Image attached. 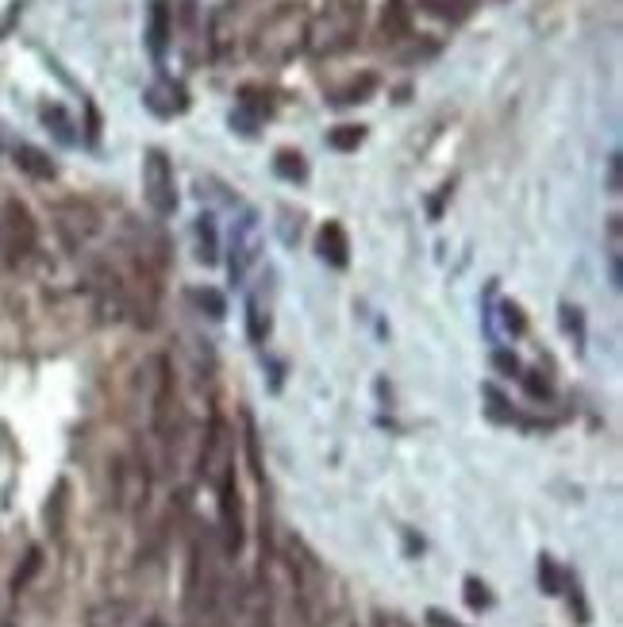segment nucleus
Returning a JSON list of instances; mask_svg holds the SVG:
<instances>
[{"mask_svg":"<svg viewBox=\"0 0 623 627\" xmlns=\"http://www.w3.org/2000/svg\"><path fill=\"white\" fill-rule=\"evenodd\" d=\"M131 624V608L120 601H108L89 612V627H127Z\"/></svg>","mask_w":623,"mask_h":627,"instance_id":"17","label":"nucleus"},{"mask_svg":"<svg viewBox=\"0 0 623 627\" xmlns=\"http://www.w3.org/2000/svg\"><path fill=\"white\" fill-rule=\"evenodd\" d=\"M462 593H466V604H470L474 612H485V608L493 604V597H489V585H485L481 577H474V574L462 581Z\"/></svg>","mask_w":623,"mask_h":627,"instance_id":"22","label":"nucleus"},{"mask_svg":"<svg viewBox=\"0 0 623 627\" xmlns=\"http://www.w3.org/2000/svg\"><path fill=\"white\" fill-rule=\"evenodd\" d=\"M0 247H4V262L8 266H20L27 262L35 247H39V224L31 216L20 197H8L0 204Z\"/></svg>","mask_w":623,"mask_h":627,"instance_id":"3","label":"nucleus"},{"mask_svg":"<svg viewBox=\"0 0 623 627\" xmlns=\"http://www.w3.org/2000/svg\"><path fill=\"white\" fill-rule=\"evenodd\" d=\"M270 327H274L270 324V312H266L258 301H250L247 304V339L250 343H254V347H262V343L270 339Z\"/></svg>","mask_w":623,"mask_h":627,"instance_id":"18","label":"nucleus"},{"mask_svg":"<svg viewBox=\"0 0 623 627\" xmlns=\"http://www.w3.org/2000/svg\"><path fill=\"white\" fill-rule=\"evenodd\" d=\"M43 570V551L39 547H31V551L24 554V566L12 574V593H20V589H27V581Z\"/></svg>","mask_w":623,"mask_h":627,"instance_id":"21","label":"nucleus"},{"mask_svg":"<svg viewBox=\"0 0 623 627\" xmlns=\"http://www.w3.org/2000/svg\"><path fill=\"white\" fill-rule=\"evenodd\" d=\"M254 251H258V243H254V220H247V227L235 235V247H231V281H243L247 277Z\"/></svg>","mask_w":623,"mask_h":627,"instance_id":"12","label":"nucleus"},{"mask_svg":"<svg viewBox=\"0 0 623 627\" xmlns=\"http://www.w3.org/2000/svg\"><path fill=\"white\" fill-rule=\"evenodd\" d=\"M54 220H58V231H62V239H66L70 247L89 243L100 231V216L93 212V204H85V201H62L54 208Z\"/></svg>","mask_w":623,"mask_h":627,"instance_id":"6","label":"nucleus"},{"mask_svg":"<svg viewBox=\"0 0 623 627\" xmlns=\"http://www.w3.org/2000/svg\"><path fill=\"white\" fill-rule=\"evenodd\" d=\"M147 497H150L147 462H139V458L120 462V470H116V501L124 504V508H139V504H147Z\"/></svg>","mask_w":623,"mask_h":627,"instance_id":"7","label":"nucleus"},{"mask_svg":"<svg viewBox=\"0 0 623 627\" xmlns=\"http://www.w3.org/2000/svg\"><path fill=\"white\" fill-rule=\"evenodd\" d=\"M220 531H224V551L235 558L247 543V520H243V497L235 485V462L220 470Z\"/></svg>","mask_w":623,"mask_h":627,"instance_id":"5","label":"nucleus"},{"mask_svg":"<svg viewBox=\"0 0 623 627\" xmlns=\"http://www.w3.org/2000/svg\"><path fill=\"white\" fill-rule=\"evenodd\" d=\"M362 139H366V127L362 124H339L327 131V147H331V151H343V154L358 151Z\"/></svg>","mask_w":623,"mask_h":627,"instance_id":"15","label":"nucleus"},{"mask_svg":"<svg viewBox=\"0 0 623 627\" xmlns=\"http://www.w3.org/2000/svg\"><path fill=\"white\" fill-rule=\"evenodd\" d=\"M427 627H466V624H458L443 608H427Z\"/></svg>","mask_w":623,"mask_h":627,"instance_id":"31","label":"nucleus"},{"mask_svg":"<svg viewBox=\"0 0 623 627\" xmlns=\"http://www.w3.org/2000/svg\"><path fill=\"white\" fill-rule=\"evenodd\" d=\"M170 39H174V24H170V4H166V0H154V4H150V24H147L150 54H154V58H162V54H166V47H170Z\"/></svg>","mask_w":623,"mask_h":627,"instance_id":"9","label":"nucleus"},{"mask_svg":"<svg viewBox=\"0 0 623 627\" xmlns=\"http://www.w3.org/2000/svg\"><path fill=\"white\" fill-rule=\"evenodd\" d=\"M197 251L204 266H212L220 258V235H216V220L212 216H200L197 220Z\"/></svg>","mask_w":623,"mask_h":627,"instance_id":"14","label":"nucleus"},{"mask_svg":"<svg viewBox=\"0 0 623 627\" xmlns=\"http://www.w3.org/2000/svg\"><path fill=\"white\" fill-rule=\"evenodd\" d=\"M500 312H504V327H508L512 335H524L527 320H524V312H520V304L504 301V304H500Z\"/></svg>","mask_w":623,"mask_h":627,"instance_id":"29","label":"nucleus"},{"mask_svg":"<svg viewBox=\"0 0 623 627\" xmlns=\"http://www.w3.org/2000/svg\"><path fill=\"white\" fill-rule=\"evenodd\" d=\"M562 327H566V335H574L577 347L585 343V324H581V312L570 308V304H562Z\"/></svg>","mask_w":623,"mask_h":627,"instance_id":"28","label":"nucleus"},{"mask_svg":"<svg viewBox=\"0 0 623 627\" xmlns=\"http://www.w3.org/2000/svg\"><path fill=\"white\" fill-rule=\"evenodd\" d=\"M274 170H277V177H285L289 185L308 181V166H304V154L300 151H277L274 154Z\"/></svg>","mask_w":623,"mask_h":627,"instance_id":"16","label":"nucleus"},{"mask_svg":"<svg viewBox=\"0 0 623 627\" xmlns=\"http://www.w3.org/2000/svg\"><path fill=\"white\" fill-rule=\"evenodd\" d=\"M316 254L324 258L327 266H335V270H347V262H350L347 227L339 224V220H327V224L320 227V235H316Z\"/></svg>","mask_w":623,"mask_h":627,"instance_id":"8","label":"nucleus"},{"mask_svg":"<svg viewBox=\"0 0 623 627\" xmlns=\"http://www.w3.org/2000/svg\"><path fill=\"white\" fill-rule=\"evenodd\" d=\"M12 162L24 170L27 177H35V181H54V162H50L47 151H39V147H31V143H16L12 147Z\"/></svg>","mask_w":623,"mask_h":627,"instance_id":"10","label":"nucleus"},{"mask_svg":"<svg viewBox=\"0 0 623 627\" xmlns=\"http://www.w3.org/2000/svg\"><path fill=\"white\" fill-rule=\"evenodd\" d=\"M608 193H612V197L620 193V154L608 158Z\"/></svg>","mask_w":623,"mask_h":627,"instance_id":"33","label":"nucleus"},{"mask_svg":"<svg viewBox=\"0 0 623 627\" xmlns=\"http://www.w3.org/2000/svg\"><path fill=\"white\" fill-rule=\"evenodd\" d=\"M539 585H543L547 597H558V593H562V570H558V562H554L550 554H539Z\"/></svg>","mask_w":623,"mask_h":627,"instance_id":"20","label":"nucleus"},{"mask_svg":"<svg viewBox=\"0 0 623 627\" xmlns=\"http://www.w3.org/2000/svg\"><path fill=\"white\" fill-rule=\"evenodd\" d=\"M147 627H162V624H158V620H150V624Z\"/></svg>","mask_w":623,"mask_h":627,"instance_id":"35","label":"nucleus"},{"mask_svg":"<svg viewBox=\"0 0 623 627\" xmlns=\"http://www.w3.org/2000/svg\"><path fill=\"white\" fill-rule=\"evenodd\" d=\"M381 31H385L389 39H400V35H408V31H412V12H408V4H404V0H385Z\"/></svg>","mask_w":623,"mask_h":627,"instance_id":"13","label":"nucleus"},{"mask_svg":"<svg viewBox=\"0 0 623 627\" xmlns=\"http://www.w3.org/2000/svg\"><path fill=\"white\" fill-rule=\"evenodd\" d=\"M374 93H377V74H358V77H350L347 85H339V89L331 93V104H335V108L366 104Z\"/></svg>","mask_w":623,"mask_h":627,"instance_id":"11","label":"nucleus"},{"mask_svg":"<svg viewBox=\"0 0 623 627\" xmlns=\"http://www.w3.org/2000/svg\"><path fill=\"white\" fill-rule=\"evenodd\" d=\"M362 27V0H327L324 16L308 24V47L316 54H339L354 47Z\"/></svg>","mask_w":623,"mask_h":627,"instance_id":"2","label":"nucleus"},{"mask_svg":"<svg viewBox=\"0 0 623 627\" xmlns=\"http://www.w3.org/2000/svg\"><path fill=\"white\" fill-rule=\"evenodd\" d=\"M197 304L200 308H208V316H212V320H224L227 316V304L216 289H197Z\"/></svg>","mask_w":623,"mask_h":627,"instance_id":"26","label":"nucleus"},{"mask_svg":"<svg viewBox=\"0 0 623 627\" xmlns=\"http://www.w3.org/2000/svg\"><path fill=\"white\" fill-rule=\"evenodd\" d=\"M43 124L54 127V135H58L62 143H74V124L66 120V112H62V108H43Z\"/></svg>","mask_w":623,"mask_h":627,"instance_id":"24","label":"nucleus"},{"mask_svg":"<svg viewBox=\"0 0 623 627\" xmlns=\"http://www.w3.org/2000/svg\"><path fill=\"white\" fill-rule=\"evenodd\" d=\"M308 12L300 4H281L274 16H266L254 31L250 54L262 66H289L304 47H308Z\"/></svg>","mask_w":623,"mask_h":627,"instance_id":"1","label":"nucleus"},{"mask_svg":"<svg viewBox=\"0 0 623 627\" xmlns=\"http://www.w3.org/2000/svg\"><path fill=\"white\" fill-rule=\"evenodd\" d=\"M420 4L439 20H462L466 16V0H420Z\"/></svg>","mask_w":623,"mask_h":627,"instance_id":"23","label":"nucleus"},{"mask_svg":"<svg viewBox=\"0 0 623 627\" xmlns=\"http://www.w3.org/2000/svg\"><path fill=\"white\" fill-rule=\"evenodd\" d=\"M66 493H70V485L66 481H58L54 485V493H50V501H47V527H50V535H62V524H66Z\"/></svg>","mask_w":623,"mask_h":627,"instance_id":"19","label":"nucleus"},{"mask_svg":"<svg viewBox=\"0 0 623 627\" xmlns=\"http://www.w3.org/2000/svg\"><path fill=\"white\" fill-rule=\"evenodd\" d=\"M374 627H412L400 612H374Z\"/></svg>","mask_w":623,"mask_h":627,"instance_id":"32","label":"nucleus"},{"mask_svg":"<svg viewBox=\"0 0 623 627\" xmlns=\"http://www.w3.org/2000/svg\"><path fill=\"white\" fill-rule=\"evenodd\" d=\"M520 381H524V389H527V397H531V401H550V381L543 374L527 370V374L520 377Z\"/></svg>","mask_w":623,"mask_h":627,"instance_id":"27","label":"nucleus"},{"mask_svg":"<svg viewBox=\"0 0 623 627\" xmlns=\"http://www.w3.org/2000/svg\"><path fill=\"white\" fill-rule=\"evenodd\" d=\"M493 366H497L500 374H524V370H520V358H516V354H508V351L493 354Z\"/></svg>","mask_w":623,"mask_h":627,"instance_id":"30","label":"nucleus"},{"mask_svg":"<svg viewBox=\"0 0 623 627\" xmlns=\"http://www.w3.org/2000/svg\"><path fill=\"white\" fill-rule=\"evenodd\" d=\"M250 627H270V616H262V612H258V616H254V624Z\"/></svg>","mask_w":623,"mask_h":627,"instance_id":"34","label":"nucleus"},{"mask_svg":"<svg viewBox=\"0 0 623 627\" xmlns=\"http://www.w3.org/2000/svg\"><path fill=\"white\" fill-rule=\"evenodd\" d=\"M481 393H485V401L493 404V408H489V416H493V420H500V424H504V420H512V408H508V401H504V393H500L497 385H485Z\"/></svg>","mask_w":623,"mask_h":627,"instance_id":"25","label":"nucleus"},{"mask_svg":"<svg viewBox=\"0 0 623 627\" xmlns=\"http://www.w3.org/2000/svg\"><path fill=\"white\" fill-rule=\"evenodd\" d=\"M143 197H147L150 212L158 220H170L177 212V181H174V162L170 154L150 147L143 154Z\"/></svg>","mask_w":623,"mask_h":627,"instance_id":"4","label":"nucleus"}]
</instances>
